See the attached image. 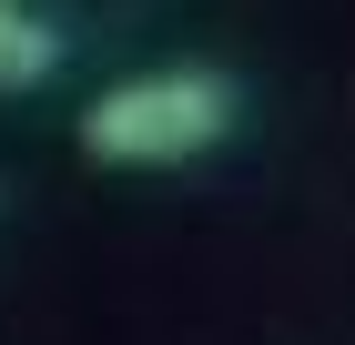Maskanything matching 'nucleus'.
Listing matches in <instances>:
<instances>
[{
    "instance_id": "2",
    "label": "nucleus",
    "mask_w": 355,
    "mask_h": 345,
    "mask_svg": "<svg viewBox=\"0 0 355 345\" xmlns=\"http://www.w3.org/2000/svg\"><path fill=\"white\" fill-rule=\"evenodd\" d=\"M61 61H71V21L51 0H0V102L61 81Z\"/></svg>"
},
{
    "instance_id": "1",
    "label": "nucleus",
    "mask_w": 355,
    "mask_h": 345,
    "mask_svg": "<svg viewBox=\"0 0 355 345\" xmlns=\"http://www.w3.org/2000/svg\"><path fill=\"white\" fill-rule=\"evenodd\" d=\"M244 122V81L214 71V61H163V71H132L82 102V153L112 173H173V162H203L214 142H234Z\"/></svg>"
}]
</instances>
